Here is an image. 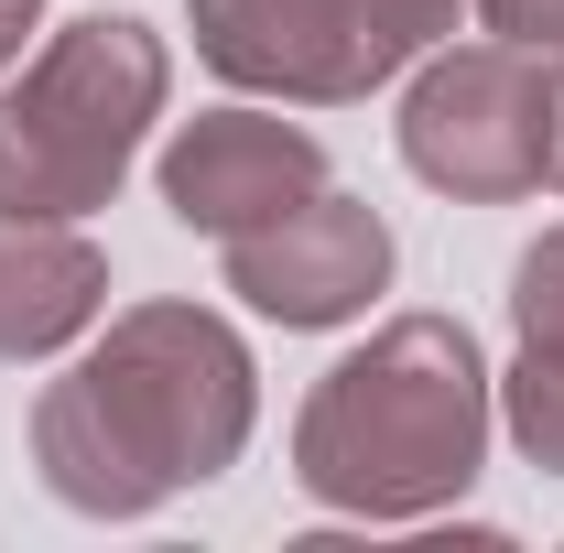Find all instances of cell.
I'll use <instances>...</instances> for the list:
<instances>
[{"label":"cell","mask_w":564,"mask_h":553,"mask_svg":"<svg viewBox=\"0 0 564 553\" xmlns=\"http://www.w3.org/2000/svg\"><path fill=\"white\" fill-rule=\"evenodd\" d=\"M163 33L131 11L66 22L33 66L0 87V217H87L120 196L141 131L163 120Z\"/></svg>","instance_id":"3957f363"},{"label":"cell","mask_w":564,"mask_h":553,"mask_svg":"<svg viewBox=\"0 0 564 553\" xmlns=\"http://www.w3.org/2000/svg\"><path fill=\"white\" fill-rule=\"evenodd\" d=\"M499 413H510V434H521V456H532L543 478H564V358L554 347H521V358H510Z\"/></svg>","instance_id":"9c48e42d"},{"label":"cell","mask_w":564,"mask_h":553,"mask_svg":"<svg viewBox=\"0 0 564 553\" xmlns=\"http://www.w3.org/2000/svg\"><path fill=\"white\" fill-rule=\"evenodd\" d=\"M499 44H532V55H564V0H478Z\"/></svg>","instance_id":"8fae6325"},{"label":"cell","mask_w":564,"mask_h":553,"mask_svg":"<svg viewBox=\"0 0 564 553\" xmlns=\"http://www.w3.org/2000/svg\"><path fill=\"white\" fill-rule=\"evenodd\" d=\"M326 185V141L304 120H272V109H207L163 141V207L207 239H239V228H272L282 207H304Z\"/></svg>","instance_id":"52a82bcc"},{"label":"cell","mask_w":564,"mask_h":553,"mask_svg":"<svg viewBox=\"0 0 564 553\" xmlns=\"http://www.w3.org/2000/svg\"><path fill=\"white\" fill-rule=\"evenodd\" d=\"M109 261L76 217H0V358H55L98 326Z\"/></svg>","instance_id":"ba28073f"},{"label":"cell","mask_w":564,"mask_h":553,"mask_svg":"<svg viewBox=\"0 0 564 553\" xmlns=\"http://www.w3.org/2000/svg\"><path fill=\"white\" fill-rule=\"evenodd\" d=\"M543 185H564V55L543 66Z\"/></svg>","instance_id":"7c38bea8"},{"label":"cell","mask_w":564,"mask_h":553,"mask_svg":"<svg viewBox=\"0 0 564 553\" xmlns=\"http://www.w3.org/2000/svg\"><path fill=\"white\" fill-rule=\"evenodd\" d=\"M456 33V0H196V55L228 87H261L293 109H348L380 76L434 55Z\"/></svg>","instance_id":"277c9868"},{"label":"cell","mask_w":564,"mask_h":553,"mask_svg":"<svg viewBox=\"0 0 564 553\" xmlns=\"http://www.w3.org/2000/svg\"><path fill=\"white\" fill-rule=\"evenodd\" d=\"M217 250H228V293L250 315H272V326H348V315H369V293L391 282L380 207H358L337 185H315L304 207H282L272 228H239Z\"/></svg>","instance_id":"8992f818"},{"label":"cell","mask_w":564,"mask_h":553,"mask_svg":"<svg viewBox=\"0 0 564 553\" xmlns=\"http://www.w3.org/2000/svg\"><path fill=\"white\" fill-rule=\"evenodd\" d=\"M489 467V369L456 315H391L348 347L304 413H293V478L358 521H423Z\"/></svg>","instance_id":"7a4b0ae2"},{"label":"cell","mask_w":564,"mask_h":553,"mask_svg":"<svg viewBox=\"0 0 564 553\" xmlns=\"http://www.w3.org/2000/svg\"><path fill=\"white\" fill-rule=\"evenodd\" d=\"M402 163L456 207H510L543 185V66L532 44H456L402 98Z\"/></svg>","instance_id":"5b68a950"},{"label":"cell","mask_w":564,"mask_h":553,"mask_svg":"<svg viewBox=\"0 0 564 553\" xmlns=\"http://www.w3.org/2000/svg\"><path fill=\"white\" fill-rule=\"evenodd\" d=\"M261 369L207 304H131L109 337L33 402V467L87 521H141L239 467Z\"/></svg>","instance_id":"6da1fadb"},{"label":"cell","mask_w":564,"mask_h":553,"mask_svg":"<svg viewBox=\"0 0 564 553\" xmlns=\"http://www.w3.org/2000/svg\"><path fill=\"white\" fill-rule=\"evenodd\" d=\"M510 326H521V347H554L564 358V228H543V239L521 250V272H510Z\"/></svg>","instance_id":"30bf717a"},{"label":"cell","mask_w":564,"mask_h":553,"mask_svg":"<svg viewBox=\"0 0 564 553\" xmlns=\"http://www.w3.org/2000/svg\"><path fill=\"white\" fill-rule=\"evenodd\" d=\"M44 22V0H0V66H22V33Z\"/></svg>","instance_id":"4fadbf2b"}]
</instances>
